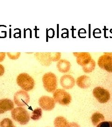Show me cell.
<instances>
[{"label": "cell", "mask_w": 112, "mask_h": 127, "mask_svg": "<svg viewBox=\"0 0 112 127\" xmlns=\"http://www.w3.org/2000/svg\"><path fill=\"white\" fill-rule=\"evenodd\" d=\"M42 110L40 108L35 109L32 113L31 118L34 121L39 120L42 117Z\"/></svg>", "instance_id": "17"}, {"label": "cell", "mask_w": 112, "mask_h": 127, "mask_svg": "<svg viewBox=\"0 0 112 127\" xmlns=\"http://www.w3.org/2000/svg\"><path fill=\"white\" fill-rule=\"evenodd\" d=\"M35 56L36 59L43 65L49 66L52 61V52L36 53Z\"/></svg>", "instance_id": "10"}, {"label": "cell", "mask_w": 112, "mask_h": 127, "mask_svg": "<svg viewBox=\"0 0 112 127\" xmlns=\"http://www.w3.org/2000/svg\"><path fill=\"white\" fill-rule=\"evenodd\" d=\"M14 127H16V126H14Z\"/></svg>", "instance_id": "25"}, {"label": "cell", "mask_w": 112, "mask_h": 127, "mask_svg": "<svg viewBox=\"0 0 112 127\" xmlns=\"http://www.w3.org/2000/svg\"><path fill=\"white\" fill-rule=\"evenodd\" d=\"M38 103L41 107L45 111H51L55 106L54 98L48 96H42L38 100Z\"/></svg>", "instance_id": "8"}, {"label": "cell", "mask_w": 112, "mask_h": 127, "mask_svg": "<svg viewBox=\"0 0 112 127\" xmlns=\"http://www.w3.org/2000/svg\"><path fill=\"white\" fill-rule=\"evenodd\" d=\"M95 62L94 59H92L91 61L85 67H83V70L85 73H89L93 72L95 67Z\"/></svg>", "instance_id": "18"}, {"label": "cell", "mask_w": 112, "mask_h": 127, "mask_svg": "<svg viewBox=\"0 0 112 127\" xmlns=\"http://www.w3.org/2000/svg\"><path fill=\"white\" fill-rule=\"evenodd\" d=\"M69 123L67 120L62 116H58L54 120L55 127H69Z\"/></svg>", "instance_id": "15"}, {"label": "cell", "mask_w": 112, "mask_h": 127, "mask_svg": "<svg viewBox=\"0 0 112 127\" xmlns=\"http://www.w3.org/2000/svg\"><path fill=\"white\" fill-rule=\"evenodd\" d=\"M6 53L5 52H0V62H2L5 58Z\"/></svg>", "instance_id": "23"}, {"label": "cell", "mask_w": 112, "mask_h": 127, "mask_svg": "<svg viewBox=\"0 0 112 127\" xmlns=\"http://www.w3.org/2000/svg\"><path fill=\"white\" fill-rule=\"evenodd\" d=\"M77 84L81 89H87L91 85L90 77L86 75H82L77 79Z\"/></svg>", "instance_id": "14"}, {"label": "cell", "mask_w": 112, "mask_h": 127, "mask_svg": "<svg viewBox=\"0 0 112 127\" xmlns=\"http://www.w3.org/2000/svg\"><path fill=\"white\" fill-rule=\"evenodd\" d=\"M57 68L58 71L62 73H67L69 71L71 64V63L66 60L60 59L58 61L57 64Z\"/></svg>", "instance_id": "13"}, {"label": "cell", "mask_w": 112, "mask_h": 127, "mask_svg": "<svg viewBox=\"0 0 112 127\" xmlns=\"http://www.w3.org/2000/svg\"><path fill=\"white\" fill-rule=\"evenodd\" d=\"M53 97L55 102L63 105H68L72 101L71 95L62 89H58L55 91Z\"/></svg>", "instance_id": "4"}, {"label": "cell", "mask_w": 112, "mask_h": 127, "mask_svg": "<svg viewBox=\"0 0 112 127\" xmlns=\"http://www.w3.org/2000/svg\"><path fill=\"white\" fill-rule=\"evenodd\" d=\"M69 127H80L77 123H69Z\"/></svg>", "instance_id": "24"}, {"label": "cell", "mask_w": 112, "mask_h": 127, "mask_svg": "<svg viewBox=\"0 0 112 127\" xmlns=\"http://www.w3.org/2000/svg\"><path fill=\"white\" fill-rule=\"evenodd\" d=\"M92 122L94 126L97 125V124L105 120V117L102 114L98 112L95 113L92 115Z\"/></svg>", "instance_id": "16"}, {"label": "cell", "mask_w": 112, "mask_h": 127, "mask_svg": "<svg viewBox=\"0 0 112 127\" xmlns=\"http://www.w3.org/2000/svg\"><path fill=\"white\" fill-rule=\"evenodd\" d=\"M5 72V69L4 66L0 64V76H1L4 74Z\"/></svg>", "instance_id": "22"}, {"label": "cell", "mask_w": 112, "mask_h": 127, "mask_svg": "<svg viewBox=\"0 0 112 127\" xmlns=\"http://www.w3.org/2000/svg\"><path fill=\"white\" fill-rule=\"evenodd\" d=\"M93 93L96 99L100 103H106L110 98L108 91L101 87H98L94 88Z\"/></svg>", "instance_id": "5"}, {"label": "cell", "mask_w": 112, "mask_h": 127, "mask_svg": "<svg viewBox=\"0 0 112 127\" xmlns=\"http://www.w3.org/2000/svg\"><path fill=\"white\" fill-rule=\"evenodd\" d=\"M16 82L18 86L26 91H31L35 86L34 79L26 73H22L19 74L16 79Z\"/></svg>", "instance_id": "2"}, {"label": "cell", "mask_w": 112, "mask_h": 127, "mask_svg": "<svg viewBox=\"0 0 112 127\" xmlns=\"http://www.w3.org/2000/svg\"><path fill=\"white\" fill-rule=\"evenodd\" d=\"M75 81L73 77L70 75H64L60 79V84L65 89L70 90L75 85Z\"/></svg>", "instance_id": "11"}, {"label": "cell", "mask_w": 112, "mask_h": 127, "mask_svg": "<svg viewBox=\"0 0 112 127\" xmlns=\"http://www.w3.org/2000/svg\"><path fill=\"white\" fill-rule=\"evenodd\" d=\"M7 55L10 59H12V60H16V59H18V58L20 57L21 53L20 52H16V53L8 52Z\"/></svg>", "instance_id": "20"}, {"label": "cell", "mask_w": 112, "mask_h": 127, "mask_svg": "<svg viewBox=\"0 0 112 127\" xmlns=\"http://www.w3.org/2000/svg\"><path fill=\"white\" fill-rule=\"evenodd\" d=\"M0 127H14L13 123L11 120L9 118H5L0 123Z\"/></svg>", "instance_id": "19"}, {"label": "cell", "mask_w": 112, "mask_h": 127, "mask_svg": "<svg viewBox=\"0 0 112 127\" xmlns=\"http://www.w3.org/2000/svg\"><path fill=\"white\" fill-rule=\"evenodd\" d=\"M14 102L18 106H23L27 105L30 101V97L26 91L20 90L14 95Z\"/></svg>", "instance_id": "6"}, {"label": "cell", "mask_w": 112, "mask_h": 127, "mask_svg": "<svg viewBox=\"0 0 112 127\" xmlns=\"http://www.w3.org/2000/svg\"><path fill=\"white\" fill-rule=\"evenodd\" d=\"M73 54L76 57L77 63L83 67L89 64L92 59L88 52H74Z\"/></svg>", "instance_id": "9"}, {"label": "cell", "mask_w": 112, "mask_h": 127, "mask_svg": "<svg viewBox=\"0 0 112 127\" xmlns=\"http://www.w3.org/2000/svg\"><path fill=\"white\" fill-rule=\"evenodd\" d=\"M97 127H112V122H103L97 125Z\"/></svg>", "instance_id": "21"}, {"label": "cell", "mask_w": 112, "mask_h": 127, "mask_svg": "<svg viewBox=\"0 0 112 127\" xmlns=\"http://www.w3.org/2000/svg\"><path fill=\"white\" fill-rule=\"evenodd\" d=\"M98 64L100 68L112 73V55L106 54L99 57Z\"/></svg>", "instance_id": "7"}, {"label": "cell", "mask_w": 112, "mask_h": 127, "mask_svg": "<svg viewBox=\"0 0 112 127\" xmlns=\"http://www.w3.org/2000/svg\"><path fill=\"white\" fill-rule=\"evenodd\" d=\"M42 81L45 90L48 92L53 93L57 88V78L54 73L49 72L44 75Z\"/></svg>", "instance_id": "3"}, {"label": "cell", "mask_w": 112, "mask_h": 127, "mask_svg": "<svg viewBox=\"0 0 112 127\" xmlns=\"http://www.w3.org/2000/svg\"><path fill=\"white\" fill-rule=\"evenodd\" d=\"M14 108L13 102L9 99L4 98L0 100V114L12 110Z\"/></svg>", "instance_id": "12"}, {"label": "cell", "mask_w": 112, "mask_h": 127, "mask_svg": "<svg viewBox=\"0 0 112 127\" xmlns=\"http://www.w3.org/2000/svg\"><path fill=\"white\" fill-rule=\"evenodd\" d=\"M13 119L21 125H26L30 120V116L27 110L21 107H18L11 111Z\"/></svg>", "instance_id": "1"}]
</instances>
